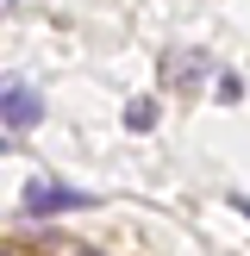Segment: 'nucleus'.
I'll return each mask as SVG.
<instances>
[{
	"label": "nucleus",
	"mask_w": 250,
	"mask_h": 256,
	"mask_svg": "<svg viewBox=\"0 0 250 256\" xmlns=\"http://www.w3.org/2000/svg\"><path fill=\"white\" fill-rule=\"evenodd\" d=\"M19 206L32 212V219H50V212H69V206H94V194H82V188H56V182H32L19 194Z\"/></svg>",
	"instance_id": "obj_1"
},
{
	"label": "nucleus",
	"mask_w": 250,
	"mask_h": 256,
	"mask_svg": "<svg viewBox=\"0 0 250 256\" xmlns=\"http://www.w3.org/2000/svg\"><path fill=\"white\" fill-rule=\"evenodd\" d=\"M38 119H44L38 88H25V82H6V88H0V125H6V132H32Z\"/></svg>",
	"instance_id": "obj_2"
},
{
	"label": "nucleus",
	"mask_w": 250,
	"mask_h": 256,
	"mask_svg": "<svg viewBox=\"0 0 250 256\" xmlns=\"http://www.w3.org/2000/svg\"><path fill=\"white\" fill-rule=\"evenodd\" d=\"M0 256H12V250H6V244H0Z\"/></svg>",
	"instance_id": "obj_6"
},
{
	"label": "nucleus",
	"mask_w": 250,
	"mask_h": 256,
	"mask_svg": "<svg viewBox=\"0 0 250 256\" xmlns=\"http://www.w3.org/2000/svg\"><path fill=\"white\" fill-rule=\"evenodd\" d=\"M0 150H6V138H0Z\"/></svg>",
	"instance_id": "obj_7"
},
{
	"label": "nucleus",
	"mask_w": 250,
	"mask_h": 256,
	"mask_svg": "<svg viewBox=\"0 0 250 256\" xmlns=\"http://www.w3.org/2000/svg\"><path fill=\"white\" fill-rule=\"evenodd\" d=\"M232 206H238V212H244V219H250V200H244V194H232Z\"/></svg>",
	"instance_id": "obj_5"
},
{
	"label": "nucleus",
	"mask_w": 250,
	"mask_h": 256,
	"mask_svg": "<svg viewBox=\"0 0 250 256\" xmlns=\"http://www.w3.org/2000/svg\"><path fill=\"white\" fill-rule=\"evenodd\" d=\"M88 256H94V250H88Z\"/></svg>",
	"instance_id": "obj_8"
},
{
	"label": "nucleus",
	"mask_w": 250,
	"mask_h": 256,
	"mask_svg": "<svg viewBox=\"0 0 250 256\" xmlns=\"http://www.w3.org/2000/svg\"><path fill=\"white\" fill-rule=\"evenodd\" d=\"M125 125H132V132H150V125H156V100H132V106H125Z\"/></svg>",
	"instance_id": "obj_3"
},
{
	"label": "nucleus",
	"mask_w": 250,
	"mask_h": 256,
	"mask_svg": "<svg viewBox=\"0 0 250 256\" xmlns=\"http://www.w3.org/2000/svg\"><path fill=\"white\" fill-rule=\"evenodd\" d=\"M212 94H219V100H225V106H232V100H238V94H244V82H238V75H232V69H225V75H219V88H212Z\"/></svg>",
	"instance_id": "obj_4"
}]
</instances>
